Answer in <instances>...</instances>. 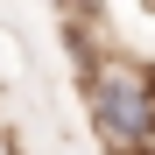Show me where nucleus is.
<instances>
[{"mask_svg": "<svg viewBox=\"0 0 155 155\" xmlns=\"http://www.w3.org/2000/svg\"><path fill=\"white\" fill-rule=\"evenodd\" d=\"M0 155H14V148H7V141H0Z\"/></svg>", "mask_w": 155, "mask_h": 155, "instance_id": "nucleus-3", "label": "nucleus"}, {"mask_svg": "<svg viewBox=\"0 0 155 155\" xmlns=\"http://www.w3.org/2000/svg\"><path fill=\"white\" fill-rule=\"evenodd\" d=\"M85 113H92V134L106 141L113 155H148L155 148V85L141 71H106V64H92L85 78Z\"/></svg>", "mask_w": 155, "mask_h": 155, "instance_id": "nucleus-1", "label": "nucleus"}, {"mask_svg": "<svg viewBox=\"0 0 155 155\" xmlns=\"http://www.w3.org/2000/svg\"><path fill=\"white\" fill-rule=\"evenodd\" d=\"M49 7H57V14H78V7H85V0H49Z\"/></svg>", "mask_w": 155, "mask_h": 155, "instance_id": "nucleus-2", "label": "nucleus"}]
</instances>
